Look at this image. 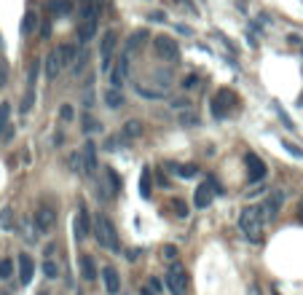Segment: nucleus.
I'll list each match as a JSON object with an SVG mask.
<instances>
[{"mask_svg":"<svg viewBox=\"0 0 303 295\" xmlns=\"http://www.w3.org/2000/svg\"><path fill=\"white\" fill-rule=\"evenodd\" d=\"M139 191H142V199H150V169H142V177H139Z\"/></svg>","mask_w":303,"mask_h":295,"instance_id":"obj_29","label":"nucleus"},{"mask_svg":"<svg viewBox=\"0 0 303 295\" xmlns=\"http://www.w3.org/2000/svg\"><path fill=\"white\" fill-rule=\"evenodd\" d=\"M161 252H164V258H167V260H175V258H177V247H172V244H167Z\"/></svg>","mask_w":303,"mask_h":295,"instance_id":"obj_39","label":"nucleus"},{"mask_svg":"<svg viewBox=\"0 0 303 295\" xmlns=\"http://www.w3.org/2000/svg\"><path fill=\"white\" fill-rule=\"evenodd\" d=\"M215 193H220V185L215 180H204L201 185H196V191H193V204H196V209H207L212 204Z\"/></svg>","mask_w":303,"mask_h":295,"instance_id":"obj_6","label":"nucleus"},{"mask_svg":"<svg viewBox=\"0 0 303 295\" xmlns=\"http://www.w3.org/2000/svg\"><path fill=\"white\" fill-rule=\"evenodd\" d=\"M102 99H105L107 107H113V110H118V107H123V102H126V99H123V91H121V89H113V86L105 89Z\"/></svg>","mask_w":303,"mask_h":295,"instance_id":"obj_19","label":"nucleus"},{"mask_svg":"<svg viewBox=\"0 0 303 295\" xmlns=\"http://www.w3.org/2000/svg\"><path fill=\"white\" fill-rule=\"evenodd\" d=\"M172 209H175L177 217H188V207H185L183 199H175V201H172Z\"/></svg>","mask_w":303,"mask_h":295,"instance_id":"obj_37","label":"nucleus"},{"mask_svg":"<svg viewBox=\"0 0 303 295\" xmlns=\"http://www.w3.org/2000/svg\"><path fill=\"white\" fill-rule=\"evenodd\" d=\"M139 295H156V292H153L150 287H142V290H139Z\"/></svg>","mask_w":303,"mask_h":295,"instance_id":"obj_45","label":"nucleus"},{"mask_svg":"<svg viewBox=\"0 0 303 295\" xmlns=\"http://www.w3.org/2000/svg\"><path fill=\"white\" fill-rule=\"evenodd\" d=\"M17 274V266H14L11 258H3L0 260V282H9V279Z\"/></svg>","mask_w":303,"mask_h":295,"instance_id":"obj_27","label":"nucleus"},{"mask_svg":"<svg viewBox=\"0 0 303 295\" xmlns=\"http://www.w3.org/2000/svg\"><path fill=\"white\" fill-rule=\"evenodd\" d=\"M105 180H107V185H110V193H113V196H118V193H121V188H123V183H121V175L118 172H115V169L110 167V169H107V172H105Z\"/></svg>","mask_w":303,"mask_h":295,"instance_id":"obj_26","label":"nucleus"},{"mask_svg":"<svg viewBox=\"0 0 303 295\" xmlns=\"http://www.w3.org/2000/svg\"><path fill=\"white\" fill-rule=\"evenodd\" d=\"M38 295H49V292H46V290H41V292H38Z\"/></svg>","mask_w":303,"mask_h":295,"instance_id":"obj_47","label":"nucleus"},{"mask_svg":"<svg viewBox=\"0 0 303 295\" xmlns=\"http://www.w3.org/2000/svg\"><path fill=\"white\" fill-rule=\"evenodd\" d=\"M0 228L3 231H14L17 226H14V209L11 207H6L3 212H0Z\"/></svg>","mask_w":303,"mask_h":295,"instance_id":"obj_28","label":"nucleus"},{"mask_svg":"<svg viewBox=\"0 0 303 295\" xmlns=\"http://www.w3.org/2000/svg\"><path fill=\"white\" fill-rule=\"evenodd\" d=\"M177 121H180V126H199V115L191 110H183V115Z\"/></svg>","mask_w":303,"mask_h":295,"instance_id":"obj_32","label":"nucleus"},{"mask_svg":"<svg viewBox=\"0 0 303 295\" xmlns=\"http://www.w3.org/2000/svg\"><path fill=\"white\" fill-rule=\"evenodd\" d=\"M134 91L142 99H150V102H153V99H164L167 97L164 89H150V86H145V83H134Z\"/></svg>","mask_w":303,"mask_h":295,"instance_id":"obj_20","label":"nucleus"},{"mask_svg":"<svg viewBox=\"0 0 303 295\" xmlns=\"http://www.w3.org/2000/svg\"><path fill=\"white\" fill-rule=\"evenodd\" d=\"M239 105V97L231 89H217V94L212 97V115L215 118H228L234 113V107Z\"/></svg>","mask_w":303,"mask_h":295,"instance_id":"obj_3","label":"nucleus"},{"mask_svg":"<svg viewBox=\"0 0 303 295\" xmlns=\"http://www.w3.org/2000/svg\"><path fill=\"white\" fill-rule=\"evenodd\" d=\"M81 123H83V126H81V129H83V131H86V134H89V131H99V121H97V118H91V115H89V113H86V115H83V121H81Z\"/></svg>","mask_w":303,"mask_h":295,"instance_id":"obj_36","label":"nucleus"},{"mask_svg":"<svg viewBox=\"0 0 303 295\" xmlns=\"http://www.w3.org/2000/svg\"><path fill=\"white\" fill-rule=\"evenodd\" d=\"M57 54H59V59H62V67H67V65H73V62H75L78 49H75L73 43H62L59 49H57Z\"/></svg>","mask_w":303,"mask_h":295,"instance_id":"obj_24","label":"nucleus"},{"mask_svg":"<svg viewBox=\"0 0 303 295\" xmlns=\"http://www.w3.org/2000/svg\"><path fill=\"white\" fill-rule=\"evenodd\" d=\"M147 287H150V290H153V292H156V295H159L161 290H164V284H161V282H159V279H156V276H153V279H150V284H147Z\"/></svg>","mask_w":303,"mask_h":295,"instance_id":"obj_42","label":"nucleus"},{"mask_svg":"<svg viewBox=\"0 0 303 295\" xmlns=\"http://www.w3.org/2000/svg\"><path fill=\"white\" fill-rule=\"evenodd\" d=\"M41 62L43 59H33L27 67V91L30 94H35V83H38V75H41Z\"/></svg>","mask_w":303,"mask_h":295,"instance_id":"obj_22","label":"nucleus"},{"mask_svg":"<svg viewBox=\"0 0 303 295\" xmlns=\"http://www.w3.org/2000/svg\"><path fill=\"white\" fill-rule=\"evenodd\" d=\"M9 118H11V105L3 102L0 105V137H3V129L9 126Z\"/></svg>","mask_w":303,"mask_h":295,"instance_id":"obj_31","label":"nucleus"},{"mask_svg":"<svg viewBox=\"0 0 303 295\" xmlns=\"http://www.w3.org/2000/svg\"><path fill=\"white\" fill-rule=\"evenodd\" d=\"M35 231L38 234H49V231L57 226V212H54V207H49V204H41L35 209Z\"/></svg>","mask_w":303,"mask_h":295,"instance_id":"obj_8","label":"nucleus"},{"mask_svg":"<svg viewBox=\"0 0 303 295\" xmlns=\"http://www.w3.org/2000/svg\"><path fill=\"white\" fill-rule=\"evenodd\" d=\"M19 30H22V35H33L35 30H38V14L30 9V11H25V17H22V25H19Z\"/></svg>","mask_w":303,"mask_h":295,"instance_id":"obj_21","label":"nucleus"},{"mask_svg":"<svg viewBox=\"0 0 303 295\" xmlns=\"http://www.w3.org/2000/svg\"><path fill=\"white\" fill-rule=\"evenodd\" d=\"M172 107H175V110H191V102H188V99H175V102H172Z\"/></svg>","mask_w":303,"mask_h":295,"instance_id":"obj_38","label":"nucleus"},{"mask_svg":"<svg viewBox=\"0 0 303 295\" xmlns=\"http://www.w3.org/2000/svg\"><path fill=\"white\" fill-rule=\"evenodd\" d=\"M73 231H75V239H78V242H83V239L94 231V220L89 217L86 207L78 209V215H75V220H73Z\"/></svg>","mask_w":303,"mask_h":295,"instance_id":"obj_10","label":"nucleus"},{"mask_svg":"<svg viewBox=\"0 0 303 295\" xmlns=\"http://www.w3.org/2000/svg\"><path fill=\"white\" fill-rule=\"evenodd\" d=\"M298 220H303V199H300V204H298Z\"/></svg>","mask_w":303,"mask_h":295,"instance_id":"obj_46","label":"nucleus"},{"mask_svg":"<svg viewBox=\"0 0 303 295\" xmlns=\"http://www.w3.org/2000/svg\"><path fill=\"white\" fill-rule=\"evenodd\" d=\"M78 266H81V276L86 279V282H94V279H97V263H94V258H91V255H81Z\"/></svg>","mask_w":303,"mask_h":295,"instance_id":"obj_18","label":"nucleus"},{"mask_svg":"<svg viewBox=\"0 0 303 295\" xmlns=\"http://www.w3.org/2000/svg\"><path fill=\"white\" fill-rule=\"evenodd\" d=\"M99 274H102V282H105L107 295H118L121 292V276H118V271H115L113 266H105Z\"/></svg>","mask_w":303,"mask_h":295,"instance_id":"obj_14","label":"nucleus"},{"mask_svg":"<svg viewBox=\"0 0 303 295\" xmlns=\"http://www.w3.org/2000/svg\"><path fill=\"white\" fill-rule=\"evenodd\" d=\"M263 223H266V220H263L260 207H247V209H242V215H239V228H242L247 242H252V244H260Z\"/></svg>","mask_w":303,"mask_h":295,"instance_id":"obj_1","label":"nucleus"},{"mask_svg":"<svg viewBox=\"0 0 303 295\" xmlns=\"http://www.w3.org/2000/svg\"><path fill=\"white\" fill-rule=\"evenodd\" d=\"M113 51H115V33H107L102 35V43H99V67L105 70V73H110V59H113Z\"/></svg>","mask_w":303,"mask_h":295,"instance_id":"obj_11","label":"nucleus"},{"mask_svg":"<svg viewBox=\"0 0 303 295\" xmlns=\"http://www.w3.org/2000/svg\"><path fill=\"white\" fill-rule=\"evenodd\" d=\"M282 201H284V193L282 191H274V193H271V196L263 201V207H260L263 220H276L279 209H282Z\"/></svg>","mask_w":303,"mask_h":295,"instance_id":"obj_12","label":"nucleus"},{"mask_svg":"<svg viewBox=\"0 0 303 295\" xmlns=\"http://www.w3.org/2000/svg\"><path fill=\"white\" fill-rule=\"evenodd\" d=\"M43 276L46 279H59V274H62V268H59V263L54 260V258H43Z\"/></svg>","mask_w":303,"mask_h":295,"instance_id":"obj_25","label":"nucleus"},{"mask_svg":"<svg viewBox=\"0 0 303 295\" xmlns=\"http://www.w3.org/2000/svg\"><path fill=\"white\" fill-rule=\"evenodd\" d=\"M199 83V75H185V81H183V89H193Z\"/></svg>","mask_w":303,"mask_h":295,"instance_id":"obj_41","label":"nucleus"},{"mask_svg":"<svg viewBox=\"0 0 303 295\" xmlns=\"http://www.w3.org/2000/svg\"><path fill=\"white\" fill-rule=\"evenodd\" d=\"M172 172H177L180 177H185V180H191V177H196V172L199 169L193 167V164H183V167H177V169H172Z\"/></svg>","mask_w":303,"mask_h":295,"instance_id":"obj_33","label":"nucleus"},{"mask_svg":"<svg viewBox=\"0 0 303 295\" xmlns=\"http://www.w3.org/2000/svg\"><path fill=\"white\" fill-rule=\"evenodd\" d=\"M244 164H247V177H250V183H260L263 177H266V161L258 159L255 153H244Z\"/></svg>","mask_w":303,"mask_h":295,"instance_id":"obj_9","label":"nucleus"},{"mask_svg":"<svg viewBox=\"0 0 303 295\" xmlns=\"http://www.w3.org/2000/svg\"><path fill=\"white\" fill-rule=\"evenodd\" d=\"M94 239L99 242V247H105V250H113V252H118L121 250V242H118V234H115V228H113V223L107 220V217L99 212L94 217Z\"/></svg>","mask_w":303,"mask_h":295,"instance_id":"obj_2","label":"nucleus"},{"mask_svg":"<svg viewBox=\"0 0 303 295\" xmlns=\"http://www.w3.org/2000/svg\"><path fill=\"white\" fill-rule=\"evenodd\" d=\"M129 81V51H123L118 59L113 62L110 70V86L113 89H123V83Z\"/></svg>","mask_w":303,"mask_h":295,"instance_id":"obj_7","label":"nucleus"},{"mask_svg":"<svg viewBox=\"0 0 303 295\" xmlns=\"http://www.w3.org/2000/svg\"><path fill=\"white\" fill-rule=\"evenodd\" d=\"M81 164H83V172H86V175L97 172V145L91 142V139L83 145V151H81Z\"/></svg>","mask_w":303,"mask_h":295,"instance_id":"obj_13","label":"nucleus"},{"mask_svg":"<svg viewBox=\"0 0 303 295\" xmlns=\"http://www.w3.org/2000/svg\"><path fill=\"white\" fill-rule=\"evenodd\" d=\"M73 118H75V107L65 102V105L59 107V121H65V123H70V121H73Z\"/></svg>","mask_w":303,"mask_h":295,"instance_id":"obj_35","label":"nucleus"},{"mask_svg":"<svg viewBox=\"0 0 303 295\" xmlns=\"http://www.w3.org/2000/svg\"><path fill=\"white\" fill-rule=\"evenodd\" d=\"M46 11H49V17H67L73 11V0H49Z\"/></svg>","mask_w":303,"mask_h":295,"instance_id":"obj_17","label":"nucleus"},{"mask_svg":"<svg viewBox=\"0 0 303 295\" xmlns=\"http://www.w3.org/2000/svg\"><path fill=\"white\" fill-rule=\"evenodd\" d=\"M67 164H70V172H73V175H81V172H83V164H81V151H78V153H70Z\"/></svg>","mask_w":303,"mask_h":295,"instance_id":"obj_30","label":"nucleus"},{"mask_svg":"<svg viewBox=\"0 0 303 295\" xmlns=\"http://www.w3.org/2000/svg\"><path fill=\"white\" fill-rule=\"evenodd\" d=\"M153 22H164V14H161V11H156V14H153V17H150Z\"/></svg>","mask_w":303,"mask_h":295,"instance_id":"obj_44","label":"nucleus"},{"mask_svg":"<svg viewBox=\"0 0 303 295\" xmlns=\"http://www.w3.org/2000/svg\"><path fill=\"white\" fill-rule=\"evenodd\" d=\"M33 276H35V263H33V258H30V255L22 252V255H19V282L27 287L30 282H33Z\"/></svg>","mask_w":303,"mask_h":295,"instance_id":"obj_16","label":"nucleus"},{"mask_svg":"<svg viewBox=\"0 0 303 295\" xmlns=\"http://www.w3.org/2000/svg\"><path fill=\"white\" fill-rule=\"evenodd\" d=\"M6 81H9V67H6V62H0V89L6 86Z\"/></svg>","mask_w":303,"mask_h":295,"instance_id":"obj_40","label":"nucleus"},{"mask_svg":"<svg viewBox=\"0 0 303 295\" xmlns=\"http://www.w3.org/2000/svg\"><path fill=\"white\" fill-rule=\"evenodd\" d=\"M145 38H147V33H145V30H137L134 35H129V51H131V49H139Z\"/></svg>","mask_w":303,"mask_h":295,"instance_id":"obj_34","label":"nucleus"},{"mask_svg":"<svg viewBox=\"0 0 303 295\" xmlns=\"http://www.w3.org/2000/svg\"><path fill=\"white\" fill-rule=\"evenodd\" d=\"M153 51H156L164 62H177V57H180V46H177V41H172V38H167V35L153 38Z\"/></svg>","mask_w":303,"mask_h":295,"instance_id":"obj_5","label":"nucleus"},{"mask_svg":"<svg viewBox=\"0 0 303 295\" xmlns=\"http://www.w3.org/2000/svg\"><path fill=\"white\" fill-rule=\"evenodd\" d=\"M43 73H46V81H57V78H59V73H62V59H59L57 49H54L49 57H46V62H43Z\"/></svg>","mask_w":303,"mask_h":295,"instance_id":"obj_15","label":"nucleus"},{"mask_svg":"<svg viewBox=\"0 0 303 295\" xmlns=\"http://www.w3.org/2000/svg\"><path fill=\"white\" fill-rule=\"evenodd\" d=\"M290 43H295V46H300V43H303V38H300V35H290Z\"/></svg>","mask_w":303,"mask_h":295,"instance_id":"obj_43","label":"nucleus"},{"mask_svg":"<svg viewBox=\"0 0 303 295\" xmlns=\"http://www.w3.org/2000/svg\"><path fill=\"white\" fill-rule=\"evenodd\" d=\"M142 131H145V129H142V123H139V121H126V123H123V129H121V137L129 142V139L142 137Z\"/></svg>","mask_w":303,"mask_h":295,"instance_id":"obj_23","label":"nucleus"},{"mask_svg":"<svg viewBox=\"0 0 303 295\" xmlns=\"http://www.w3.org/2000/svg\"><path fill=\"white\" fill-rule=\"evenodd\" d=\"M167 287H169V292L172 295H185V290L191 287V276H188V271H185L180 263H172L167 271Z\"/></svg>","mask_w":303,"mask_h":295,"instance_id":"obj_4","label":"nucleus"}]
</instances>
